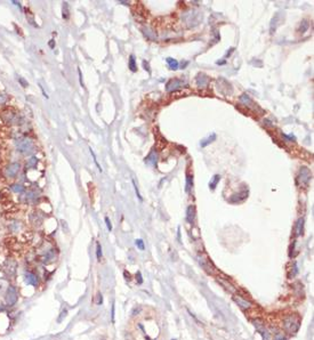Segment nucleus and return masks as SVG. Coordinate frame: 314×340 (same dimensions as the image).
Wrapping results in <instances>:
<instances>
[{"instance_id": "nucleus-1", "label": "nucleus", "mask_w": 314, "mask_h": 340, "mask_svg": "<svg viewBox=\"0 0 314 340\" xmlns=\"http://www.w3.org/2000/svg\"><path fill=\"white\" fill-rule=\"evenodd\" d=\"M16 150L23 154H30L35 151V144L30 138H21L16 142Z\"/></svg>"}, {"instance_id": "nucleus-2", "label": "nucleus", "mask_w": 314, "mask_h": 340, "mask_svg": "<svg viewBox=\"0 0 314 340\" xmlns=\"http://www.w3.org/2000/svg\"><path fill=\"white\" fill-rule=\"evenodd\" d=\"M18 300V291L16 287L8 285L5 292V304L7 306H14Z\"/></svg>"}, {"instance_id": "nucleus-3", "label": "nucleus", "mask_w": 314, "mask_h": 340, "mask_svg": "<svg viewBox=\"0 0 314 340\" xmlns=\"http://www.w3.org/2000/svg\"><path fill=\"white\" fill-rule=\"evenodd\" d=\"M2 272L7 276H15L17 272V262L14 258H7L2 264Z\"/></svg>"}, {"instance_id": "nucleus-4", "label": "nucleus", "mask_w": 314, "mask_h": 340, "mask_svg": "<svg viewBox=\"0 0 314 340\" xmlns=\"http://www.w3.org/2000/svg\"><path fill=\"white\" fill-rule=\"evenodd\" d=\"M44 213H42V211H40V210H37V209H33L30 211V213H29V221H30V224L32 225L33 227H39L42 223H44Z\"/></svg>"}, {"instance_id": "nucleus-5", "label": "nucleus", "mask_w": 314, "mask_h": 340, "mask_svg": "<svg viewBox=\"0 0 314 340\" xmlns=\"http://www.w3.org/2000/svg\"><path fill=\"white\" fill-rule=\"evenodd\" d=\"M284 328L290 333H295L299 329V320L297 318L296 316L290 315L284 320Z\"/></svg>"}, {"instance_id": "nucleus-6", "label": "nucleus", "mask_w": 314, "mask_h": 340, "mask_svg": "<svg viewBox=\"0 0 314 340\" xmlns=\"http://www.w3.org/2000/svg\"><path fill=\"white\" fill-rule=\"evenodd\" d=\"M19 169H21V165H19L18 162H12V163H9L8 166L4 169V175H5L6 177H8V178L16 177V175L18 174Z\"/></svg>"}, {"instance_id": "nucleus-7", "label": "nucleus", "mask_w": 314, "mask_h": 340, "mask_svg": "<svg viewBox=\"0 0 314 340\" xmlns=\"http://www.w3.org/2000/svg\"><path fill=\"white\" fill-rule=\"evenodd\" d=\"M24 281H25V283H27L29 285H32V287H35V288H37V287L39 285V277H38L37 274L32 273V272H26V273H24Z\"/></svg>"}, {"instance_id": "nucleus-8", "label": "nucleus", "mask_w": 314, "mask_h": 340, "mask_svg": "<svg viewBox=\"0 0 314 340\" xmlns=\"http://www.w3.org/2000/svg\"><path fill=\"white\" fill-rule=\"evenodd\" d=\"M40 260H41V262L45 264V265H48V264H52V262H55V260H56V253H55L54 248H53L52 250H49L48 252L42 254V256L40 257Z\"/></svg>"}, {"instance_id": "nucleus-9", "label": "nucleus", "mask_w": 314, "mask_h": 340, "mask_svg": "<svg viewBox=\"0 0 314 340\" xmlns=\"http://www.w3.org/2000/svg\"><path fill=\"white\" fill-rule=\"evenodd\" d=\"M311 178H312V173H311L307 168L303 167V168L300 169V171H299V179H300L302 184L307 185V184L310 183Z\"/></svg>"}, {"instance_id": "nucleus-10", "label": "nucleus", "mask_w": 314, "mask_h": 340, "mask_svg": "<svg viewBox=\"0 0 314 340\" xmlns=\"http://www.w3.org/2000/svg\"><path fill=\"white\" fill-rule=\"evenodd\" d=\"M198 260H199V264L201 265V267L206 270L207 273H212V270H214L212 267H214V266L211 265V262H210L205 256H199V257H198Z\"/></svg>"}, {"instance_id": "nucleus-11", "label": "nucleus", "mask_w": 314, "mask_h": 340, "mask_svg": "<svg viewBox=\"0 0 314 340\" xmlns=\"http://www.w3.org/2000/svg\"><path fill=\"white\" fill-rule=\"evenodd\" d=\"M182 87V81L178 80V79H174V80H170L166 86L167 91H174V90H177L179 88Z\"/></svg>"}, {"instance_id": "nucleus-12", "label": "nucleus", "mask_w": 314, "mask_h": 340, "mask_svg": "<svg viewBox=\"0 0 314 340\" xmlns=\"http://www.w3.org/2000/svg\"><path fill=\"white\" fill-rule=\"evenodd\" d=\"M233 299H234V301H236V304L240 306L241 308H243V309H248V308H250V307H251V304H250V301H248V300L243 299L242 297L234 295V296H233Z\"/></svg>"}, {"instance_id": "nucleus-13", "label": "nucleus", "mask_w": 314, "mask_h": 340, "mask_svg": "<svg viewBox=\"0 0 314 340\" xmlns=\"http://www.w3.org/2000/svg\"><path fill=\"white\" fill-rule=\"evenodd\" d=\"M8 228L9 231H12V232H14V233H17V232H19V231L23 228V224H22L19 220H12L8 224Z\"/></svg>"}, {"instance_id": "nucleus-14", "label": "nucleus", "mask_w": 314, "mask_h": 340, "mask_svg": "<svg viewBox=\"0 0 314 340\" xmlns=\"http://www.w3.org/2000/svg\"><path fill=\"white\" fill-rule=\"evenodd\" d=\"M194 217H195V209L193 206H189L187 209H186V220L187 223H193L194 220Z\"/></svg>"}, {"instance_id": "nucleus-15", "label": "nucleus", "mask_w": 314, "mask_h": 340, "mask_svg": "<svg viewBox=\"0 0 314 340\" xmlns=\"http://www.w3.org/2000/svg\"><path fill=\"white\" fill-rule=\"evenodd\" d=\"M247 196H248V192L239 193V194H236V195H233V196L230 199V201H231V202H233V203H239V202H241V201L246 200V199H247Z\"/></svg>"}, {"instance_id": "nucleus-16", "label": "nucleus", "mask_w": 314, "mask_h": 340, "mask_svg": "<svg viewBox=\"0 0 314 340\" xmlns=\"http://www.w3.org/2000/svg\"><path fill=\"white\" fill-rule=\"evenodd\" d=\"M219 180H220V176H219V175H214V176H212V178L210 179L209 182V188L211 191H214V190L216 188V186H217V184L219 183Z\"/></svg>"}, {"instance_id": "nucleus-17", "label": "nucleus", "mask_w": 314, "mask_h": 340, "mask_svg": "<svg viewBox=\"0 0 314 340\" xmlns=\"http://www.w3.org/2000/svg\"><path fill=\"white\" fill-rule=\"evenodd\" d=\"M37 165H38V159H37V157H29V160L26 161V169H35V167H37Z\"/></svg>"}, {"instance_id": "nucleus-18", "label": "nucleus", "mask_w": 314, "mask_h": 340, "mask_svg": "<svg viewBox=\"0 0 314 340\" xmlns=\"http://www.w3.org/2000/svg\"><path fill=\"white\" fill-rule=\"evenodd\" d=\"M185 192L190 193L191 191V187L193 186V176L191 175H186V178H185Z\"/></svg>"}, {"instance_id": "nucleus-19", "label": "nucleus", "mask_w": 314, "mask_h": 340, "mask_svg": "<svg viewBox=\"0 0 314 340\" xmlns=\"http://www.w3.org/2000/svg\"><path fill=\"white\" fill-rule=\"evenodd\" d=\"M10 188H12L13 192L18 193V194H22V193L25 192V187H24L22 184H13V185L10 186Z\"/></svg>"}, {"instance_id": "nucleus-20", "label": "nucleus", "mask_w": 314, "mask_h": 340, "mask_svg": "<svg viewBox=\"0 0 314 340\" xmlns=\"http://www.w3.org/2000/svg\"><path fill=\"white\" fill-rule=\"evenodd\" d=\"M215 139H216V134H211V135H210L208 138H205V139L201 140V143H200L201 147H206L208 144L212 143V142H214Z\"/></svg>"}, {"instance_id": "nucleus-21", "label": "nucleus", "mask_w": 314, "mask_h": 340, "mask_svg": "<svg viewBox=\"0 0 314 340\" xmlns=\"http://www.w3.org/2000/svg\"><path fill=\"white\" fill-rule=\"evenodd\" d=\"M166 62L168 63V65H169V69L170 70H177L178 69V62L176 61V60H174V58H170V57H168L166 60Z\"/></svg>"}, {"instance_id": "nucleus-22", "label": "nucleus", "mask_w": 314, "mask_h": 340, "mask_svg": "<svg viewBox=\"0 0 314 340\" xmlns=\"http://www.w3.org/2000/svg\"><path fill=\"white\" fill-rule=\"evenodd\" d=\"M146 163H151V165H156V162H157V157L154 155V152H151L150 154H148V157H146V159L144 160Z\"/></svg>"}, {"instance_id": "nucleus-23", "label": "nucleus", "mask_w": 314, "mask_h": 340, "mask_svg": "<svg viewBox=\"0 0 314 340\" xmlns=\"http://www.w3.org/2000/svg\"><path fill=\"white\" fill-rule=\"evenodd\" d=\"M303 225H304V220H303V219H299L296 224V235L297 236H299L302 233H303Z\"/></svg>"}, {"instance_id": "nucleus-24", "label": "nucleus", "mask_w": 314, "mask_h": 340, "mask_svg": "<svg viewBox=\"0 0 314 340\" xmlns=\"http://www.w3.org/2000/svg\"><path fill=\"white\" fill-rule=\"evenodd\" d=\"M129 69H130L131 72H136L137 71V66H136V63H135L134 55H130V57H129Z\"/></svg>"}, {"instance_id": "nucleus-25", "label": "nucleus", "mask_w": 314, "mask_h": 340, "mask_svg": "<svg viewBox=\"0 0 314 340\" xmlns=\"http://www.w3.org/2000/svg\"><path fill=\"white\" fill-rule=\"evenodd\" d=\"M308 26H310V23H308V21H306V19L302 21V23H300V26H299V31L304 33V32H306V31L308 30Z\"/></svg>"}, {"instance_id": "nucleus-26", "label": "nucleus", "mask_w": 314, "mask_h": 340, "mask_svg": "<svg viewBox=\"0 0 314 340\" xmlns=\"http://www.w3.org/2000/svg\"><path fill=\"white\" fill-rule=\"evenodd\" d=\"M69 16H70V14H69V5H68V2H64L63 4V18L68 19Z\"/></svg>"}, {"instance_id": "nucleus-27", "label": "nucleus", "mask_w": 314, "mask_h": 340, "mask_svg": "<svg viewBox=\"0 0 314 340\" xmlns=\"http://www.w3.org/2000/svg\"><path fill=\"white\" fill-rule=\"evenodd\" d=\"M240 101H241V103H243V104H246V105H250V103H251V99H250V97L248 96L247 94H243V95H241V97H240Z\"/></svg>"}, {"instance_id": "nucleus-28", "label": "nucleus", "mask_w": 314, "mask_h": 340, "mask_svg": "<svg viewBox=\"0 0 314 340\" xmlns=\"http://www.w3.org/2000/svg\"><path fill=\"white\" fill-rule=\"evenodd\" d=\"M89 151H90V154H91V157H93V159H94V162H95V165H96L97 169H98V170L102 173V168H101V166H99V165H98V162H97V157H96V155H95V153H94V151L91 150V147H89Z\"/></svg>"}, {"instance_id": "nucleus-29", "label": "nucleus", "mask_w": 314, "mask_h": 340, "mask_svg": "<svg viewBox=\"0 0 314 340\" xmlns=\"http://www.w3.org/2000/svg\"><path fill=\"white\" fill-rule=\"evenodd\" d=\"M96 256H97V260L99 262L101 258H102V247H101L99 243H97L96 245Z\"/></svg>"}, {"instance_id": "nucleus-30", "label": "nucleus", "mask_w": 314, "mask_h": 340, "mask_svg": "<svg viewBox=\"0 0 314 340\" xmlns=\"http://www.w3.org/2000/svg\"><path fill=\"white\" fill-rule=\"evenodd\" d=\"M277 22H278V14L275 15V17H273V19H272V23H271V33H273L274 31H275V24H277Z\"/></svg>"}, {"instance_id": "nucleus-31", "label": "nucleus", "mask_w": 314, "mask_h": 340, "mask_svg": "<svg viewBox=\"0 0 314 340\" xmlns=\"http://www.w3.org/2000/svg\"><path fill=\"white\" fill-rule=\"evenodd\" d=\"M135 244L137 245V248H138L140 250H144V249H145V245H144V242H143L142 239H137V240L135 241Z\"/></svg>"}, {"instance_id": "nucleus-32", "label": "nucleus", "mask_w": 314, "mask_h": 340, "mask_svg": "<svg viewBox=\"0 0 314 340\" xmlns=\"http://www.w3.org/2000/svg\"><path fill=\"white\" fill-rule=\"evenodd\" d=\"M7 101H8V96L6 95V94H2V93H0V105H4L7 103Z\"/></svg>"}, {"instance_id": "nucleus-33", "label": "nucleus", "mask_w": 314, "mask_h": 340, "mask_svg": "<svg viewBox=\"0 0 314 340\" xmlns=\"http://www.w3.org/2000/svg\"><path fill=\"white\" fill-rule=\"evenodd\" d=\"M18 82L21 83V86H22V87H24V88H26L27 86H29L27 81H26L24 78H22V77H18Z\"/></svg>"}, {"instance_id": "nucleus-34", "label": "nucleus", "mask_w": 314, "mask_h": 340, "mask_svg": "<svg viewBox=\"0 0 314 340\" xmlns=\"http://www.w3.org/2000/svg\"><path fill=\"white\" fill-rule=\"evenodd\" d=\"M133 185H134V188H135V192H136V195H137V198H138V199L142 201L143 199H142V196H140V191H138V188H137V185H136V182H135V179H133Z\"/></svg>"}, {"instance_id": "nucleus-35", "label": "nucleus", "mask_w": 314, "mask_h": 340, "mask_svg": "<svg viewBox=\"0 0 314 340\" xmlns=\"http://www.w3.org/2000/svg\"><path fill=\"white\" fill-rule=\"evenodd\" d=\"M66 315H68V311H66V309H63V311L61 312V315L58 316V320H57V321H58V323H61L62 320H63V318H64Z\"/></svg>"}, {"instance_id": "nucleus-36", "label": "nucleus", "mask_w": 314, "mask_h": 340, "mask_svg": "<svg viewBox=\"0 0 314 340\" xmlns=\"http://www.w3.org/2000/svg\"><path fill=\"white\" fill-rule=\"evenodd\" d=\"M218 281H220V282H222V283H223V284L225 285V288L230 289L231 291H234V288H233V287H232V285H231L230 283H227V282H225V281H223V280H219V279H218Z\"/></svg>"}, {"instance_id": "nucleus-37", "label": "nucleus", "mask_w": 314, "mask_h": 340, "mask_svg": "<svg viewBox=\"0 0 314 340\" xmlns=\"http://www.w3.org/2000/svg\"><path fill=\"white\" fill-rule=\"evenodd\" d=\"M105 224H106V227H107L109 231H112V224H111L109 217H105Z\"/></svg>"}, {"instance_id": "nucleus-38", "label": "nucleus", "mask_w": 314, "mask_h": 340, "mask_svg": "<svg viewBox=\"0 0 314 340\" xmlns=\"http://www.w3.org/2000/svg\"><path fill=\"white\" fill-rule=\"evenodd\" d=\"M78 73H79V81H80V86L84 87V81H82V74H81V70L78 69Z\"/></svg>"}, {"instance_id": "nucleus-39", "label": "nucleus", "mask_w": 314, "mask_h": 340, "mask_svg": "<svg viewBox=\"0 0 314 340\" xmlns=\"http://www.w3.org/2000/svg\"><path fill=\"white\" fill-rule=\"evenodd\" d=\"M103 304V295L102 293H98V301H97V305H102Z\"/></svg>"}, {"instance_id": "nucleus-40", "label": "nucleus", "mask_w": 314, "mask_h": 340, "mask_svg": "<svg viewBox=\"0 0 314 340\" xmlns=\"http://www.w3.org/2000/svg\"><path fill=\"white\" fill-rule=\"evenodd\" d=\"M38 86H39V88H40V90H41V93H42V95H44V96L46 97V98H48V95H47V94H46V91H45V89H44V88H42V86H41V85H40V83H39V85H38Z\"/></svg>"}, {"instance_id": "nucleus-41", "label": "nucleus", "mask_w": 314, "mask_h": 340, "mask_svg": "<svg viewBox=\"0 0 314 340\" xmlns=\"http://www.w3.org/2000/svg\"><path fill=\"white\" fill-rule=\"evenodd\" d=\"M143 65H144V69H145V70H148V72L150 73V72H151V70H150V68H148V62L143 61Z\"/></svg>"}, {"instance_id": "nucleus-42", "label": "nucleus", "mask_w": 314, "mask_h": 340, "mask_svg": "<svg viewBox=\"0 0 314 340\" xmlns=\"http://www.w3.org/2000/svg\"><path fill=\"white\" fill-rule=\"evenodd\" d=\"M136 277L138 279V283H140V284H142V283H143V279H142V275H140V272H138V273L136 274Z\"/></svg>"}, {"instance_id": "nucleus-43", "label": "nucleus", "mask_w": 314, "mask_h": 340, "mask_svg": "<svg viewBox=\"0 0 314 340\" xmlns=\"http://www.w3.org/2000/svg\"><path fill=\"white\" fill-rule=\"evenodd\" d=\"M283 137L287 138L288 140H295V136H291V135H290V136H288V135H283Z\"/></svg>"}, {"instance_id": "nucleus-44", "label": "nucleus", "mask_w": 314, "mask_h": 340, "mask_svg": "<svg viewBox=\"0 0 314 340\" xmlns=\"http://www.w3.org/2000/svg\"><path fill=\"white\" fill-rule=\"evenodd\" d=\"M216 64H217V65H225V64H226V62H225V61H217V62H216Z\"/></svg>"}, {"instance_id": "nucleus-45", "label": "nucleus", "mask_w": 314, "mask_h": 340, "mask_svg": "<svg viewBox=\"0 0 314 340\" xmlns=\"http://www.w3.org/2000/svg\"><path fill=\"white\" fill-rule=\"evenodd\" d=\"M48 45H49V47H50V48H54V47H55V41H54V40H50Z\"/></svg>"}, {"instance_id": "nucleus-46", "label": "nucleus", "mask_w": 314, "mask_h": 340, "mask_svg": "<svg viewBox=\"0 0 314 340\" xmlns=\"http://www.w3.org/2000/svg\"><path fill=\"white\" fill-rule=\"evenodd\" d=\"M234 52V48L232 47V48L230 49V52H226V57H228V56H230V55H231V54H232V52Z\"/></svg>"}, {"instance_id": "nucleus-47", "label": "nucleus", "mask_w": 314, "mask_h": 340, "mask_svg": "<svg viewBox=\"0 0 314 340\" xmlns=\"http://www.w3.org/2000/svg\"><path fill=\"white\" fill-rule=\"evenodd\" d=\"M12 2H13V4H14V5H16V6H17V7H19V8H22V6H21V4H19V2H18V1H12Z\"/></svg>"}, {"instance_id": "nucleus-48", "label": "nucleus", "mask_w": 314, "mask_h": 340, "mask_svg": "<svg viewBox=\"0 0 314 340\" xmlns=\"http://www.w3.org/2000/svg\"><path fill=\"white\" fill-rule=\"evenodd\" d=\"M112 322H114V304L112 305Z\"/></svg>"}, {"instance_id": "nucleus-49", "label": "nucleus", "mask_w": 314, "mask_h": 340, "mask_svg": "<svg viewBox=\"0 0 314 340\" xmlns=\"http://www.w3.org/2000/svg\"><path fill=\"white\" fill-rule=\"evenodd\" d=\"M173 340H176V339H173Z\"/></svg>"}]
</instances>
